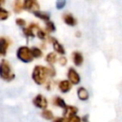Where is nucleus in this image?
<instances>
[{
    "label": "nucleus",
    "instance_id": "obj_1",
    "mask_svg": "<svg viewBox=\"0 0 122 122\" xmlns=\"http://www.w3.org/2000/svg\"><path fill=\"white\" fill-rule=\"evenodd\" d=\"M48 76H50L49 68L44 67L42 65H36L34 66L32 72H31V78L37 85H42L47 81Z\"/></svg>",
    "mask_w": 122,
    "mask_h": 122
},
{
    "label": "nucleus",
    "instance_id": "obj_2",
    "mask_svg": "<svg viewBox=\"0 0 122 122\" xmlns=\"http://www.w3.org/2000/svg\"><path fill=\"white\" fill-rule=\"evenodd\" d=\"M0 78L7 82H10L15 78L11 66L6 59H2L0 61Z\"/></svg>",
    "mask_w": 122,
    "mask_h": 122
},
{
    "label": "nucleus",
    "instance_id": "obj_3",
    "mask_svg": "<svg viewBox=\"0 0 122 122\" xmlns=\"http://www.w3.org/2000/svg\"><path fill=\"white\" fill-rule=\"evenodd\" d=\"M16 56L17 58L24 62V63H30L32 61L33 56L31 53V50L27 46H21L16 51Z\"/></svg>",
    "mask_w": 122,
    "mask_h": 122
},
{
    "label": "nucleus",
    "instance_id": "obj_4",
    "mask_svg": "<svg viewBox=\"0 0 122 122\" xmlns=\"http://www.w3.org/2000/svg\"><path fill=\"white\" fill-rule=\"evenodd\" d=\"M32 104L38 109L46 110L48 107V100L43 94H37L32 99Z\"/></svg>",
    "mask_w": 122,
    "mask_h": 122
},
{
    "label": "nucleus",
    "instance_id": "obj_5",
    "mask_svg": "<svg viewBox=\"0 0 122 122\" xmlns=\"http://www.w3.org/2000/svg\"><path fill=\"white\" fill-rule=\"evenodd\" d=\"M67 76H68V80L72 84V85H77L80 83L81 78L79 73L76 71L75 69L73 68H69L68 72H67Z\"/></svg>",
    "mask_w": 122,
    "mask_h": 122
},
{
    "label": "nucleus",
    "instance_id": "obj_6",
    "mask_svg": "<svg viewBox=\"0 0 122 122\" xmlns=\"http://www.w3.org/2000/svg\"><path fill=\"white\" fill-rule=\"evenodd\" d=\"M49 40L51 42L52 47H53V50L55 51V52H57V53L61 54L62 56H64V54L66 53V51H65L63 45H62L61 43H59V41H58L56 38H54V37L50 36V37H49Z\"/></svg>",
    "mask_w": 122,
    "mask_h": 122
},
{
    "label": "nucleus",
    "instance_id": "obj_7",
    "mask_svg": "<svg viewBox=\"0 0 122 122\" xmlns=\"http://www.w3.org/2000/svg\"><path fill=\"white\" fill-rule=\"evenodd\" d=\"M39 4L35 0H25L24 1V10H27L29 11L34 12L36 10H39Z\"/></svg>",
    "mask_w": 122,
    "mask_h": 122
},
{
    "label": "nucleus",
    "instance_id": "obj_8",
    "mask_svg": "<svg viewBox=\"0 0 122 122\" xmlns=\"http://www.w3.org/2000/svg\"><path fill=\"white\" fill-rule=\"evenodd\" d=\"M71 57H72L73 64H74L76 67H80V66L83 64V62H84L83 54H82L80 51H74L72 52Z\"/></svg>",
    "mask_w": 122,
    "mask_h": 122
},
{
    "label": "nucleus",
    "instance_id": "obj_9",
    "mask_svg": "<svg viewBox=\"0 0 122 122\" xmlns=\"http://www.w3.org/2000/svg\"><path fill=\"white\" fill-rule=\"evenodd\" d=\"M63 21L65 22L66 25L71 26V27H74L77 24V20L75 19V17L71 13H64L63 14Z\"/></svg>",
    "mask_w": 122,
    "mask_h": 122
},
{
    "label": "nucleus",
    "instance_id": "obj_10",
    "mask_svg": "<svg viewBox=\"0 0 122 122\" xmlns=\"http://www.w3.org/2000/svg\"><path fill=\"white\" fill-rule=\"evenodd\" d=\"M71 87H72V84L69 80H62L58 83V89L63 93H67L69 91H71Z\"/></svg>",
    "mask_w": 122,
    "mask_h": 122
},
{
    "label": "nucleus",
    "instance_id": "obj_11",
    "mask_svg": "<svg viewBox=\"0 0 122 122\" xmlns=\"http://www.w3.org/2000/svg\"><path fill=\"white\" fill-rule=\"evenodd\" d=\"M78 112V109L74 106H71V105H67V107L64 109L63 111V115L65 118H68L70 116L75 115Z\"/></svg>",
    "mask_w": 122,
    "mask_h": 122
},
{
    "label": "nucleus",
    "instance_id": "obj_12",
    "mask_svg": "<svg viewBox=\"0 0 122 122\" xmlns=\"http://www.w3.org/2000/svg\"><path fill=\"white\" fill-rule=\"evenodd\" d=\"M9 49V41L5 37H0V56H5Z\"/></svg>",
    "mask_w": 122,
    "mask_h": 122
},
{
    "label": "nucleus",
    "instance_id": "obj_13",
    "mask_svg": "<svg viewBox=\"0 0 122 122\" xmlns=\"http://www.w3.org/2000/svg\"><path fill=\"white\" fill-rule=\"evenodd\" d=\"M89 92L87 91V89H85L84 87H79L77 89V97L81 100V101H86L89 99Z\"/></svg>",
    "mask_w": 122,
    "mask_h": 122
},
{
    "label": "nucleus",
    "instance_id": "obj_14",
    "mask_svg": "<svg viewBox=\"0 0 122 122\" xmlns=\"http://www.w3.org/2000/svg\"><path fill=\"white\" fill-rule=\"evenodd\" d=\"M36 17H38V18H40V19H42V20H44V21H46V22H48V21H50V18H51V14H50V12H47V11H44V10H36V11H34V12H32Z\"/></svg>",
    "mask_w": 122,
    "mask_h": 122
},
{
    "label": "nucleus",
    "instance_id": "obj_15",
    "mask_svg": "<svg viewBox=\"0 0 122 122\" xmlns=\"http://www.w3.org/2000/svg\"><path fill=\"white\" fill-rule=\"evenodd\" d=\"M52 104L55 105V106H57V107H59V108H62L63 110L67 107L66 102H65L64 99H63L62 97H60V96H55V97L52 99Z\"/></svg>",
    "mask_w": 122,
    "mask_h": 122
},
{
    "label": "nucleus",
    "instance_id": "obj_16",
    "mask_svg": "<svg viewBox=\"0 0 122 122\" xmlns=\"http://www.w3.org/2000/svg\"><path fill=\"white\" fill-rule=\"evenodd\" d=\"M24 10V1L17 0L13 3V10L16 13H20Z\"/></svg>",
    "mask_w": 122,
    "mask_h": 122
},
{
    "label": "nucleus",
    "instance_id": "obj_17",
    "mask_svg": "<svg viewBox=\"0 0 122 122\" xmlns=\"http://www.w3.org/2000/svg\"><path fill=\"white\" fill-rule=\"evenodd\" d=\"M46 61L50 65H53L57 61V54L55 52H50V53H48L47 56H46Z\"/></svg>",
    "mask_w": 122,
    "mask_h": 122
},
{
    "label": "nucleus",
    "instance_id": "obj_18",
    "mask_svg": "<svg viewBox=\"0 0 122 122\" xmlns=\"http://www.w3.org/2000/svg\"><path fill=\"white\" fill-rule=\"evenodd\" d=\"M41 116L44 119H46V120H52L53 119V113H52V112L51 110H48V109L42 111Z\"/></svg>",
    "mask_w": 122,
    "mask_h": 122
},
{
    "label": "nucleus",
    "instance_id": "obj_19",
    "mask_svg": "<svg viewBox=\"0 0 122 122\" xmlns=\"http://www.w3.org/2000/svg\"><path fill=\"white\" fill-rule=\"evenodd\" d=\"M30 50H31V53H32L33 58H40V57H42L43 52H42V51L39 48L32 47V48H30Z\"/></svg>",
    "mask_w": 122,
    "mask_h": 122
},
{
    "label": "nucleus",
    "instance_id": "obj_20",
    "mask_svg": "<svg viewBox=\"0 0 122 122\" xmlns=\"http://www.w3.org/2000/svg\"><path fill=\"white\" fill-rule=\"evenodd\" d=\"M10 16V12L9 10H7L6 9L0 7V21H5L9 18Z\"/></svg>",
    "mask_w": 122,
    "mask_h": 122
},
{
    "label": "nucleus",
    "instance_id": "obj_21",
    "mask_svg": "<svg viewBox=\"0 0 122 122\" xmlns=\"http://www.w3.org/2000/svg\"><path fill=\"white\" fill-rule=\"evenodd\" d=\"M46 30L48 32H54L56 30V27L52 21L50 20V21L46 22Z\"/></svg>",
    "mask_w": 122,
    "mask_h": 122
},
{
    "label": "nucleus",
    "instance_id": "obj_22",
    "mask_svg": "<svg viewBox=\"0 0 122 122\" xmlns=\"http://www.w3.org/2000/svg\"><path fill=\"white\" fill-rule=\"evenodd\" d=\"M66 119H67V122H81V118L77 114L70 116V117H68Z\"/></svg>",
    "mask_w": 122,
    "mask_h": 122
},
{
    "label": "nucleus",
    "instance_id": "obj_23",
    "mask_svg": "<svg viewBox=\"0 0 122 122\" xmlns=\"http://www.w3.org/2000/svg\"><path fill=\"white\" fill-rule=\"evenodd\" d=\"M66 4H67V2L65 0H58L55 3V7H56L57 10H61L66 6Z\"/></svg>",
    "mask_w": 122,
    "mask_h": 122
},
{
    "label": "nucleus",
    "instance_id": "obj_24",
    "mask_svg": "<svg viewBox=\"0 0 122 122\" xmlns=\"http://www.w3.org/2000/svg\"><path fill=\"white\" fill-rule=\"evenodd\" d=\"M36 34H37V36H38V38H40L41 40H45L46 39V32H45V30H43L42 29H38V30L36 31Z\"/></svg>",
    "mask_w": 122,
    "mask_h": 122
},
{
    "label": "nucleus",
    "instance_id": "obj_25",
    "mask_svg": "<svg viewBox=\"0 0 122 122\" xmlns=\"http://www.w3.org/2000/svg\"><path fill=\"white\" fill-rule=\"evenodd\" d=\"M16 24H17L19 27L24 28V27L26 26V21H25V19H23V18H17V19H16Z\"/></svg>",
    "mask_w": 122,
    "mask_h": 122
},
{
    "label": "nucleus",
    "instance_id": "obj_26",
    "mask_svg": "<svg viewBox=\"0 0 122 122\" xmlns=\"http://www.w3.org/2000/svg\"><path fill=\"white\" fill-rule=\"evenodd\" d=\"M58 60H59V63H60L61 66H65L67 64V58L65 56H61Z\"/></svg>",
    "mask_w": 122,
    "mask_h": 122
},
{
    "label": "nucleus",
    "instance_id": "obj_27",
    "mask_svg": "<svg viewBox=\"0 0 122 122\" xmlns=\"http://www.w3.org/2000/svg\"><path fill=\"white\" fill-rule=\"evenodd\" d=\"M53 122H67V119L65 117H56L53 119Z\"/></svg>",
    "mask_w": 122,
    "mask_h": 122
},
{
    "label": "nucleus",
    "instance_id": "obj_28",
    "mask_svg": "<svg viewBox=\"0 0 122 122\" xmlns=\"http://www.w3.org/2000/svg\"><path fill=\"white\" fill-rule=\"evenodd\" d=\"M4 4H5V1L4 0H1L0 1V7H2V5H4Z\"/></svg>",
    "mask_w": 122,
    "mask_h": 122
}]
</instances>
